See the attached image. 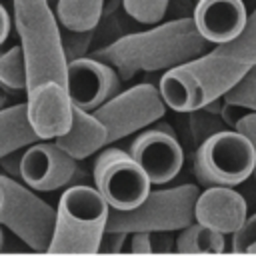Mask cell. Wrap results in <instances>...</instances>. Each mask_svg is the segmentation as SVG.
I'll use <instances>...</instances> for the list:
<instances>
[{"mask_svg":"<svg viewBox=\"0 0 256 256\" xmlns=\"http://www.w3.org/2000/svg\"><path fill=\"white\" fill-rule=\"evenodd\" d=\"M200 194L196 184H180L174 188L150 190L148 196L132 210H114L110 208L106 230H170L178 232L180 228L194 222V202Z\"/></svg>","mask_w":256,"mask_h":256,"instance_id":"obj_5","label":"cell"},{"mask_svg":"<svg viewBox=\"0 0 256 256\" xmlns=\"http://www.w3.org/2000/svg\"><path fill=\"white\" fill-rule=\"evenodd\" d=\"M14 26L26 62L28 86L44 80L66 82V56L60 42V22L50 0H12Z\"/></svg>","mask_w":256,"mask_h":256,"instance_id":"obj_3","label":"cell"},{"mask_svg":"<svg viewBox=\"0 0 256 256\" xmlns=\"http://www.w3.org/2000/svg\"><path fill=\"white\" fill-rule=\"evenodd\" d=\"M194 2L192 0H168L164 18L166 20H180V18H192L194 14Z\"/></svg>","mask_w":256,"mask_h":256,"instance_id":"obj_27","label":"cell"},{"mask_svg":"<svg viewBox=\"0 0 256 256\" xmlns=\"http://www.w3.org/2000/svg\"><path fill=\"white\" fill-rule=\"evenodd\" d=\"M220 108H222V98H216L204 106L184 112L186 114V136L194 148H198L212 134L228 128L220 116Z\"/></svg>","mask_w":256,"mask_h":256,"instance_id":"obj_18","label":"cell"},{"mask_svg":"<svg viewBox=\"0 0 256 256\" xmlns=\"http://www.w3.org/2000/svg\"><path fill=\"white\" fill-rule=\"evenodd\" d=\"M128 238V232L122 230H104L100 244H98V252H108V254H116L124 248V242Z\"/></svg>","mask_w":256,"mask_h":256,"instance_id":"obj_26","label":"cell"},{"mask_svg":"<svg viewBox=\"0 0 256 256\" xmlns=\"http://www.w3.org/2000/svg\"><path fill=\"white\" fill-rule=\"evenodd\" d=\"M210 42L200 36L192 18L166 20L142 32L122 34L108 46L90 50V56L110 64L122 82L140 72L170 70L206 50Z\"/></svg>","mask_w":256,"mask_h":256,"instance_id":"obj_2","label":"cell"},{"mask_svg":"<svg viewBox=\"0 0 256 256\" xmlns=\"http://www.w3.org/2000/svg\"><path fill=\"white\" fill-rule=\"evenodd\" d=\"M234 130L242 132L256 150V112H246L244 116H240L238 122L234 124Z\"/></svg>","mask_w":256,"mask_h":256,"instance_id":"obj_30","label":"cell"},{"mask_svg":"<svg viewBox=\"0 0 256 256\" xmlns=\"http://www.w3.org/2000/svg\"><path fill=\"white\" fill-rule=\"evenodd\" d=\"M124 0H104L102 2V16H108V14H114L120 6H122Z\"/></svg>","mask_w":256,"mask_h":256,"instance_id":"obj_33","label":"cell"},{"mask_svg":"<svg viewBox=\"0 0 256 256\" xmlns=\"http://www.w3.org/2000/svg\"><path fill=\"white\" fill-rule=\"evenodd\" d=\"M130 156L140 164L150 184H166L178 176L184 164V150L176 132L166 122L142 128L130 144Z\"/></svg>","mask_w":256,"mask_h":256,"instance_id":"obj_10","label":"cell"},{"mask_svg":"<svg viewBox=\"0 0 256 256\" xmlns=\"http://www.w3.org/2000/svg\"><path fill=\"white\" fill-rule=\"evenodd\" d=\"M36 140L40 138L28 122L26 104L0 108V158L16 148H26Z\"/></svg>","mask_w":256,"mask_h":256,"instance_id":"obj_17","label":"cell"},{"mask_svg":"<svg viewBox=\"0 0 256 256\" xmlns=\"http://www.w3.org/2000/svg\"><path fill=\"white\" fill-rule=\"evenodd\" d=\"M232 252L256 254V214L246 216V220L232 232Z\"/></svg>","mask_w":256,"mask_h":256,"instance_id":"obj_25","label":"cell"},{"mask_svg":"<svg viewBox=\"0 0 256 256\" xmlns=\"http://www.w3.org/2000/svg\"><path fill=\"white\" fill-rule=\"evenodd\" d=\"M246 216V200L232 186H206L194 202V220L222 234H232Z\"/></svg>","mask_w":256,"mask_h":256,"instance_id":"obj_14","label":"cell"},{"mask_svg":"<svg viewBox=\"0 0 256 256\" xmlns=\"http://www.w3.org/2000/svg\"><path fill=\"white\" fill-rule=\"evenodd\" d=\"M0 86L4 90H26V62L20 44L2 48L0 46Z\"/></svg>","mask_w":256,"mask_h":256,"instance_id":"obj_21","label":"cell"},{"mask_svg":"<svg viewBox=\"0 0 256 256\" xmlns=\"http://www.w3.org/2000/svg\"><path fill=\"white\" fill-rule=\"evenodd\" d=\"M150 248L152 252H172L176 250V238L170 230H154L150 232Z\"/></svg>","mask_w":256,"mask_h":256,"instance_id":"obj_28","label":"cell"},{"mask_svg":"<svg viewBox=\"0 0 256 256\" xmlns=\"http://www.w3.org/2000/svg\"><path fill=\"white\" fill-rule=\"evenodd\" d=\"M64 84L72 104L92 112L116 92H120L122 80L110 64L88 54L66 64Z\"/></svg>","mask_w":256,"mask_h":256,"instance_id":"obj_13","label":"cell"},{"mask_svg":"<svg viewBox=\"0 0 256 256\" xmlns=\"http://www.w3.org/2000/svg\"><path fill=\"white\" fill-rule=\"evenodd\" d=\"M256 150L234 128L206 138L194 152V176L202 186H238L254 172Z\"/></svg>","mask_w":256,"mask_h":256,"instance_id":"obj_6","label":"cell"},{"mask_svg":"<svg viewBox=\"0 0 256 256\" xmlns=\"http://www.w3.org/2000/svg\"><path fill=\"white\" fill-rule=\"evenodd\" d=\"M104 0H58L56 18L70 30H92L102 18Z\"/></svg>","mask_w":256,"mask_h":256,"instance_id":"obj_20","label":"cell"},{"mask_svg":"<svg viewBox=\"0 0 256 256\" xmlns=\"http://www.w3.org/2000/svg\"><path fill=\"white\" fill-rule=\"evenodd\" d=\"M22 154H24V148H16L8 154H4L0 158V168L4 174H8L10 178H16L20 180V164H22Z\"/></svg>","mask_w":256,"mask_h":256,"instance_id":"obj_29","label":"cell"},{"mask_svg":"<svg viewBox=\"0 0 256 256\" xmlns=\"http://www.w3.org/2000/svg\"><path fill=\"white\" fill-rule=\"evenodd\" d=\"M132 238H130V250L136 252V254H150L152 248H150V232L148 230H136V232H130Z\"/></svg>","mask_w":256,"mask_h":256,"instance_id":"obj_31","label":"cell"},{"mask_svg":"<svg viewBox=\"0 0 256 256\" xmlns=\"http://www.w3.org/2000/svg\"><path fill=\"white\" fill-rule=\"evenodd\" d=\"M252 174H254V178H256V164H254V172H252Z\"/></svg>","mask_w":256,"mask_h":256,"instance_id":"obj_36","label":"cell"},{"mask_svg":"<svg viewBox=\"0 0 256 256\" xmlns=\"http://www.w3.org/2000/svg\"><path fill=\"white\" fill-rule=\"evenodd\" d=\"M10 28H12V20H10V16H8V10L0 4V46L8 40Z\"/></svg>","mask_w":256,"mask_h":256,"instance_id":"obj_32","label":"cell"},{"mask_svg":"<svg viewBox=\"0 0 256 256\" xmlns=\"http://www.w3.org/2000/svg\"><path fill=\"white\" fill-rule=\"evenodd\" d=\"M56 208L8 174H0V226L36 252H48Z\"/></svg>","mask_w":256,"mask_h":256,"instance_id":"obj_7","label":"cell"},{"mask_svg":"<svg viewBox=\"0 0 256 256\" xmlns=\"http://www.w3.org/2000/svg\"><path fill=\"white\" fill-rule=\"evenodd\" d=\"M166 4L168 0H124L122 2L126 14L140 24H158L160 20H164Z\"/></svg>","mask_w":256,"mask_h":256,"instance_id":"obj_24","label":"cell"},{"mask_svg":"<svg viewBox=\"0 0 256 256\" xmlns=\"http://www.w3.org/2000/svg\"><path fill=\"white\" fill-rule=\"evenodd\" d=\"M224 234L204 226L200 222H190L178 230L176 252L180 254H220L224 252Z\"/></svg>","mask_w":256,"mask_h":256,"instance_id":"obj_19","label":"cell"},{"mask_svg":"<svg viewBox=\"0 0 256 256\" xmlns=\"http://www.w3.org/2000/svg\"><path fill=\"white\" fill-rule=\"evenodd\" d=\"M6 104V94H4V88L0 86V108Z\"/></svg>","mask_w":256,"mask_h":256,"instance_id":"obj_34","label":"cell"},{"mask_svg":"<svg viewBox=\"0 0 256 256\" xmlns=\"http://www.w3.org/2000/svg\"><path fill=\"white\" fill-rule=\"evenodd\" d=\"M94 182L96 190L114 210L136 208L148 196L152 186L130 152L116 146H104L98 150L94 162Z\"/></svg>","mask_w":256,"mask_h":256,"instance_id":"obj_9","label":"cell"},{"mask_svg":"<svg viewBox=\"0 0 256 256\" xmlns=\"http://www.w3.org/2000/svg\"><path fill=\"white\" fill-rule=\"evenodd\" d=\"M214 46L164 72L158 88L170 110L186 112L220 98L256 66V8L240 34Z\"/></svg>","mask_w":256,"mask_h":256,"instance_id":"obj_1","label":"cell"},{"mask_svg":"<svg viewBox=\"0 0 256 256\" xmlns=\"http://www.w3.org/2000/svg\"><path fill=\"white\" fill-rule=\"evenodd\" d=\"M26 116L40 140L62 136L72 124V100L66 84L44 80L26 88Z\"/></svg>","mask_w":256,"mask_h":256,"instance_id":"obj_12","label":"cell"},{"mask_svg":"<svg viewBox=\"0 0 256 256\" xmlns=\"http://www.w3.org/2000/svg\"><path fill=\"white\" fill-rule=\"evenodd\" d=\"M54 142L72 158L84 160L108 144V132L92 112L72 104V124L62 136L54 138Z\"/></svg>","mask_w":256,"mask_h":256,"instance_id":"obj_16","label":"cell"},{"mask_svg":"<svg viewBox=\"0 0 256 256\" xmlns=\"http://www.w3.org/2000/svg\"><path fill=\"white\" fill-rule=\"evenodd\" d=\"M92 114L106 126L108 144H112L158 122L166 114V104L160 88L142 82L128 90L116 92L104 104L94 108Z\"/></svg>","mask_w":256,"mask_h":256,"instance_id":"obj_8","label":"cell"},{"mask_svg":"<svg viewBox=\"0 0 256 256\" xmlns=\"http://www.w3.org/2000/svg\"><path fill=\"white\" fill-rule=\"evenodd\" d=\"M220 98H222V104L240 108L244 112H256V66L250 68Z\"/></svg>","mask_w":256,"mask_h":256,"instance_id":"obj_22","label":"cell"},{"mask_svg":"<svg viewBox=\"0 0 256 256\" xmlns=\"http://www.w3.org/2000/svg\"><path fill=\"white\" fill-rule=\"evenodd\" d=\"M110 206L104 196L86 184H72L62 192L52 238L50 254H98L100 238L106 230Z\"/></svg>","mask_w":256,"mask_h":256,"instance_id":"obj_4","label":"cell"},{"mask_svg":"<svg viewBox=\"0 0 256 256\" xmlns=\"http://www.w3.org/2000/svg\"><path fill=\"white\" fill-rule=\"evenodd\" d=\"M6 236H4V226H0V250H2V244H4Z\"/></svg>","mask_w":256,"mask_h":256,"instance_id":"obj_35","label":"cell"},{"mask_svg":"<svg viewBox=\"0 0 256 256\" xmlns=\"http://www.w3.org/2000/svg\"><path fill=\"white\" fill-rule=\"evenodd\" d=\"M84 172L76 158L64 152L54 140H36L24 148L20 180L36 192H52L80 180Z\"/></svg>","mask_w":256,"mask_h":256,"instance_id":"obj_11","label":"cell"},{"mask_svg":"<svg viewBox=\"0 0 256 256\" xmlns=\"http://www.w3.org/2000/svg\"><path fill=\"white\" fill-rule=\"evenodd\" d=\"M192 20L204 40L220 44L242 32L248 10L242 0H196Z\"/></svg>","mask_w":256,"mask_h":256,"instance_id":"obj_15","label":"cell"},{"mask_svg":"<svg viewBox=\"0 0 256 256\" xmlns=\"http://www.w3.org/2000/svg\"><path fill=\"white\" fill-rule=\"evenodd\" d=\"M92 38H94V28L92 30H70L60 26V42H62V52L66 56V62L88 56L92 50Z\"/></svg>","mask_w":256,"mask_h":256,"instance_id":"obj_23","label":"cell"}]
</instances>
